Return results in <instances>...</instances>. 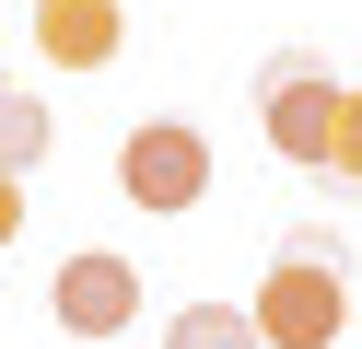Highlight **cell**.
Listing matches in <instances>:
<instances>
[{
    "label": "cell",
    "instance_id": "1",
    "mask_svg": "<svg viewBox=\"0 0 362 349\" xmlns=\"http://www.w3.org/2000/svg\"><path fill=\"white\" fill-rule=\"evenodd\" d=\"M245 314H257V338H269V349H327L339 326H351V256H339L327 233L304 221V233L281 245V268L257 279V302H245Z\"/></svg>",
    "mask_w": 362,
    "mask_h": 349
},
{
    "label": "cell",
    "instance_id": "2",
    "mask_svg": "<svg viewBox=\"0 0 362 349\" xmlns=\"http://www.w3.org/2000/svg\"><path fill=\"white\" fill-rule=\"evenodd\" d=\"M339 116H351V93H339L327 70L304 59V47H281V59L257 70V140H269L281 163L327 175V163H339Z\"/></svg>",
    "mask_w": 362,
    "mask_h": 349
},
{
    "label": "cell",
    "instance_id": "3",
    "mask_svg": "<svg viewBox=\"0 0 362 349\" xmlns=\"http://www.w3.org/2000/svg\"><path fill=\"white\" fill-rule=\"evenodd\" d=\"M117 186H129V209H199L211 198V140L187 128V116H141V128L117 140Z\"/></svg>",
    "mask_w": 362,
    "mask_h": 349
},
{
    "label": "cell",
    "instance_id": "4",
    "mask_svg": "<svg viewBox=\"0 0 362 349\" xmlns=\"http://www.w3.org/2000/svg\"><path fill=\"white\" fill-rule=\"evenodd\" d=\"M47 302H59V326H71V338H117L129 314H141V268H129V256H59V279H47Z\"/></svg>",
    "mask_w": 362,
    "mask_h": 349
},
{
    "label": "cell",
    "instance_id": "5",
    "mask_svg": "<svg viewBox=\"0 0 362 349\" xmlns=\"http://www.w3.org/2000/svg\"><path fill=\"white\" fill-rule=\"evenodd\" d=\"M35 47L59 70H105L117 59V0H35Z\"/></svg>",
    "mask_w": 362,
    "mask_h": 349
},
{
    "label": "cell",
    "instance_id": "6",
    "mask_svg": "<svg viewBox=\"0 0 362 349\" xmlns=\"http://www.w3.org/2000/svg\"><path fill=\"white\" fill-rule=\"evenodd\" d=\"M164 349H269V338H257V314H245V302H187Z\"/></svg>",
    "mask_w": 362,
    "mask_h": 349
},
{
    "label": "cell",
    "instance_id": "7",
    "mask_svg": "<svg viewBox=\"0 0 362 349\" xmlns=\"http://www.w3.org/2000/svg\"><path fill=\"white\" fill-rule=\"evenodd\" d=\"M35 152H47V105H35V93H12V105H0V175H24Z\"/></svg>",
    "mask_w": 362,
    "mask_h": 349
},
{
    "label": "cell",
    "instance_id": "8",
    "mask_svg": "<svg viewBox=\"0 0 362 349\" xmlns=\"http://www.w3.org/2000/svg\"><path fill=\"white\" fill-rule=\"evenodd\" d=\"M327 186H362V93H351V116H339V163H327Z\"/></svg>",
    "mask_w": 362,
    "mask_h": 349
},
{
    "label": "cell",
    "instance_id": "9",
    "mask_svg": "<svg viewBox=\"0 0 362 349\" xmlns=\"http://www.w3.org/2000/svg\"><path fill=\"white\" fill-rule=\"evenodd\" d=\"M12 233H24V175H0V256H12Z\"/></svg>",
    "mask_w": 362,
    "mask_h": 349
},
{
    "label": "cell",
    "instance_id": "10",
    "mask_svg": "<svg viewBox=\"0 0 362 349\" xmlns=\"http://www.w3.org/2000/svg\"><path fill=\"white\" fill-rule=\"evenodd\" d=\"M0 105H12V82H0Z\"/></svg>",
    "mask_w": 362,
    "mask_h": 349
}]
</instances>
